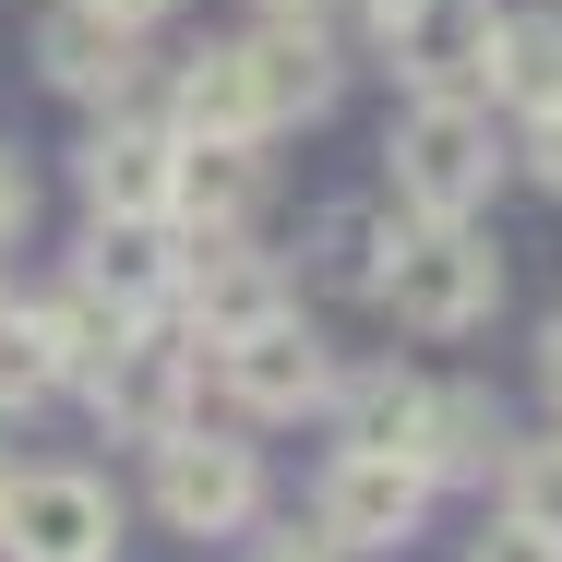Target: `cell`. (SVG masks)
Segmentation results:
<instances>
[{
	"label": "cell",
	"instance_id": "obj_1",
	"mask_svg": "<svg viewBox=\"0 0 562 562\" xmlns=\"http://www.w3.org/2000/svg\"><path fill=\"white\" fill-rule=\"evenodd\" d=\"M395 204L407 216H479L491 180H503V132H491V97H407L395 120Z\"/></svg>",
	"mask_w": 562,
	"mask_h": 562
},
{
	"label": "cell",
	"instance_id": "obj_2",
	"mask_svg": "<svg viewBox=\"0 0 562 562\" xmlns=\"http://www.w3.org/2000/svg\"><path fill=\"white\" fill-rule=\"evenodd\" d=\"M491 300H503V251H491L467 216H419V227H395L383 312H395L407 336H467V324H491Z\"/></svg>",
	"mask_w": 562,
	"mask_h": 562
},
{
	"label": "cell",
	"instance_id": "obj_3",
	"mask_svg": "<svg viewBox=\"0 0 562 562\" xmlns=\"http://www.w3.org/2000/svg\"><path fill=\"white\" fill-rule=\"evenodd\" d=\"M144 491H156V515L180 527V539H239L251 515H263V467H251V443H227V431H204V419H180L168 443H144Z\"/></svg>",
	"mask_w": 562,
	"mask_h": 562
},
{
	"label": "cell",
	"instance_id": "obj_4",
	"mask_svg": "<svg viewBox=\"0 0 562 562\" xmlns=\"http://www.w3.org/2000/svg\"><path fill=\"white\" fill-rule=\"evenodd\" d=\"M0 551L12 562H109L120 551V491L85 479V467H12Z\"/></svg>",
	"mask_w": 562,
	"mask_h": 562
},
{
	"label": "cell",
	"instance_id": "obj_5",
	"mask_svg": "<svg viewBox=\"0 0 562 562\" xmlns=\"http://www.w3.org/2000/svg\"><path fill=\"white\" fill-rule=\"evenodd\" d=\"M276 312H300V288L239 239V227H204V239H180V336L204 347H239L251 324H276Z\"/></svg>",
	"mask_w": 562,
	"mask_h": 562
},
{
	"label": "cell",
	"instance_id": "obj_6",
	"mask_svg": "<svg viewBox=\"0 0 562 562\" xmlns=\"http://www.w3.org/2000/svg\"><path fill=\"white\" fill-rule=\"evenodd\" d=\"M491 0H371V36L383 60L407 72V97H479L491 72Z\"/></svg>",
	"mask_w": 562,
	"mask_h": 562
},
{
	"label": "cell",
	"instance_id": "obj_7",
	"mask_svg": "<svg viewBox=\"0 0 562 562\" xmlns=\"http://www.w3.org/2000/svg\"><path fill=\"white\" fill-rule=\"evenodd\" d=\"M85 395H97V419H109V431H132V443H168V431L192 419V395H204V336L144 324V336L120 347L109 371H85Z\"/></svg>",
	"mask_w": 562,
	"mask_h": 562
},
{
	"label": "cell",
	"instance_id": "obj_8",
	"mask_svg": "<svg viewBox=\"0 0 562 562\" xmlns=\"http://www.w3.org/2000/svg\"><path fill=\"white\" fill-rule=\"evenodd\" d=\"M419 515H431V467H419V454H336L312 527H324L336 551H407Z\"/></svg>",
	"mask_w": 562,
	"mask_h": 562
},
{
	"label": "cell",
	"instance_id": "obj_9",
	"mask_svg": "<svg viewBox=\"0 0 562 562\" xmlns=\"http://www.w3.org/2000/svg\"><path fill=\"white\" fill-rule=\"evenodd\" d=\"M36 72H48L60 97H85V109H120L132 72H144V24H120L109 0H48V24H36Z\"/></svg>",
	"mask_w": 562,
	"mask_h": 562
},
{
	"label": "cell",
	"instance_id": "obj_10",
	"mask_svg": "<svg viewBox=\"0 0 562 562\" xmlns=\"http://www.w3.org/2000/svg\"><path fill=\"white\" fill-rule=\"evenodd\" d=\"M227 395L251 407V419H300V407H324L336 395V359H324V336L300 324V312H276V324H251L239 347H216Z\"/></svg>",
	"mask_w": 562,
	"mask_h": 562
},
{
	"label": "cell",
	"instance_id": "obj_11",
	"mask_svg": "<svg viewBox=\"0 0 562 562\" xmlns=\"http://www.w3.org/2000/svg\"><path fill=\"white\" fill-rule=\"evenodd\" d=\"M168 192H180V132L109 120L85 144V204H97V227H168Z\"/></svg>",
	"mask_w": 562,
	"mask_h": 562
},
{
	"label": "cell",
	"instance_id": "obj_12",
	"mask_svg": "<svg viewBox=\"0 0 562 562\" xmlns=\"http://www.w3.org/2000/svg\"><path fill=\"white\" fill-rule=\"evenodd\" d=\"M168 132H180V144H263V132H276L251 60H239V36L204 48V60H180V85H168Z\"/></svg>",
	"mask_w": 562,
	"mask_h": 562
},
{
	"label": "cell",
	"instance_id": "obj_13",
	"mask_svg": "<svg viewBox=\"0 0 562 562\" xmlns=\"http://www.w3.org/2000/svg\"><path fill=\"white\" fill-rule=\"evenodd\" d=\"M324 407H336V443H347V454H419L431 383L383 359V371H336V395H324Z\"/></svg>",
	"mask_w": 562,
	"mask_h": 562
},
{
	"label": "cell",
	"instance_id": "obj_14",
	"mask_svg": "<svg viewBox=\"0 0 562 562\" xmlns=\"http://www.w3.org/2000/svg\"><path fill=\"white\" fill-rule=\"evenodd\" d=\"M239 60H251V85H263V120H276V132H288V120H324V109H336V36L251 24V36H239Z\"/></svg>",
	"mask_w": 562,
	"mask_h": 562
},
{
	"label": "cell",
	"instance_id": "obj_15",
	"mask_svg": "<svg viewBox=\"0 0 562 562\" xmlns=\"http://www.w3.org/2000/svg\"><path fill=\"white\" fill-rule=\"evenodd\" d=\"M503 454H515L503 407H491L479 383H431V419H419V467H431V491H443V479H491Z\"/></svg>",
	"mask_w": 562,
	"mask_h": 562
},
{
	"label": "cell",
	"instance_id": "obj_16",
	"mask_svg": "<svg viewBox=\"0 0 562 562\" xmlns=\"http://www.w3.org/2000/svg\"><path fill=\"white\" fill-rule=\"evenodd\" d=\"M85 276L109 288L120 312H180V227H97L85 239Z\"/></svg>",
	"mask_w": 562,
	"mask_h": 562
},
{
	"label": "cell",
	"instance_id": "obj_17",
	"mask_svg": "<svg viewBox=\"0 0 562 562\" xmlns=\"http://www.w3.org/2000/svg\"><path fill=\"white\" fill-rule=\"evenodd\" d=\"M491 109H562V12H503L491 24V72H479Z\"/></svg>",
	"mask_w": 562,
	"mask_h": 562
},
{
	"label": "cell",
	"instance_id": "obj_18",
	"mask_svg": "<svg viewBox=\"0 0 562 562\" xmlns=\"http://www.w3.org/2000/svg\"><path fill=\"white\" fill-rule=\"evenodd\" d=\"M36 324H48V347H60V371H72V383H85V371H109L120 347L144 336V312H120L97 276H60V288L36 300Z\"/></svg>",
	"mask_w": 562,
	"mask_h": 562
},
{
	"label": "cell",
	"instance_id": "obj_19",
	"mask_svg": "<svg viewBox=\"0 0 562 562\" xmlns=\"http://www.w3.org/2000/svg\"><path fill=\"white\" fill-rule=\"evenodd\" d=\"M251 192H263L251 144H180V192H168V227H180V239H204V227H251Z\"/></svg>",
	"mask_w": 562,
	"mask_h": 562
},
{
	"label": "cell",
	"instance_id": "obj_20",
	"mask_svg": "<svg viewBox=\"0 0 562 562\" xmlns=\"http://www.w3.org/2000/svg\"><path fill=\"white\" fill-rule=\"evenodd\" d=\"M383 263H395V216H383V204H324V227H312V276L347 288V300H383Z\"/></svg>",
	"mask_w": 562,
	"mask_h": 562
},
{
	"label": "cell",
	"instance_id": "obj_21",
	"mask_svg": "<svg viewBox=\"0 0 562 562\" xmlns=\"http://www.w3.org/2000/svg\"><path fill=\"white\" fill-rule=\"evenodd\" d=\"M72 371H60V347H48V324L36 312H0V419H24V407H48Z\"/></svg>",
	"mask_w": 562,
	"mask_h": 562
},
{
	"label": "cell",
	"instance_id": "obj_22",
	"mask_svg": "<svg viewBox=\"0 0 562 562\" xmlns=\"http://www.w3.org/2000/svg\"><path fill=\"white\" fill-rule=\"evenodd\" d=\"M503 515L562 539V431H551V443H515V454H503Z\"/></svg>",
	"mask_w": 562,
	"mask_h": 562
},
{
	"label": "cell",
	"instance_id": "obj_23",
	"mask_svg": "<svg viewBox=\"0 0 562 562\" xmlns=\"http://www.w3.org/2000/svg\"><path fill=\"white\" fill-rule=\"evenodd\" d=\"M479 562H562V539H551V527H515V515H503V527L479 539Z\"/></svg>",
	"mask_w": 562,
	"mask_h": 562
},
{
	"label": "cell",
	"instance_id": "obj_24",
	"mask_svg": "<svg viewBox=\"0 0 562 562\" xmlns=\"http://www.w3.org/2000/svg\"><path fill=\"white\" fill-rule=\"evenodd\" d=\"M527 180L562 204V109H539V120H527Z\"/></svg>",
	"mask_w": 562,
	"mask_h": 562
},
{
	"label": "cell",
	"instance_id": "obj_25",
	"mask_svg": "<svg viewBox=\"0 0 562 562\" xmlns=\"http://www.w3.org/2000/svg\"><path fill=\"white\" fill-rule=\"evenodd\" d=\"M263 24H300V36H336V0H263Z\"/></svg>",
	"mask_w": 562,
	"mask_h": 562
},
{
	"label": "cell",
	"instance_id": "obj_26",
	"mask_svg": "<svg viewBox=\"0 0 562 562\" xmlns=\"http://www.w3.org/2000/svg\"><path fill=\"white\" fill-rule=\"evenodd\" d=\"M251 562H336V539H324V527H312V539L288 527V539H263V551H251Z\"/></svg>",
	"mask_w": 562,
	"mask_h": 562
},
{
	"label": "cell",
	"instance_id": "obj_27",
	"mask_svg": "<svg viewBox=\"0 0 562 562\" xmlns=\"http://www.w3.org/2000/svg\"><path fill=\"white\" fill-rule=\"evenodd\" d=\"M24 227V168H12V144H0V239Z\"/></svg>",
	"mask_w": 562,
	"mask_h": 562
},
{
	"label": "cell",
	"instance_id": "obj_28",
	"mask_svg": "<svg viewBox=\"0 0 562 562\" xmlns=\"http://www.w3.org/2000/svg\"><path fill=\"white\" fill-rule=\"evenodd\" d=\"M539 383H551V407H562V312H551V336H539Z\"/></svg>",
	"mask_w": 562,
	"mask_h": 562
},
{
	"label": "cell",
	"instance_id": "obj_29",
	"mask_svg": "<svg viewBox=\"0 0 562 562\" xmlns=\"http://www.w3.org/2000/svg\"><path fill=\"white\" fill-rule=\"evenodd\" d=\"M120 24H156V12H180V0H109Z\"/></svg>",
	"mask_w": 562,
	"mask_h": 562
},
{
	"label": "cell",
	"instance_id": "obj_30",
	"mask_svg": "<svg viewBox=\"0 0 562 562\" xmlns=\"http://www.w3.org/2000/svg\"><path fill=\"white\" fill-rule=\"evenodd\" d=\"M0 503H12V454H0Z\"/></svg>",
	"mask_w": 562,
	"mask_h": 562
},
{
	"label": "cell",
	"instance_id": "obj_31",
	"mask_svg": "<svg viewBox=\"0 0 562 562\" xmlns=\"http://www.w3.org/2000/svg\"><path fill=\"white\" fill-rule=\"evenodd\" d=\"M0 312H12V276H0Z\"/></svg>",
	"mask_w": 562,
	"mask_h": 562
}]
</instances>
